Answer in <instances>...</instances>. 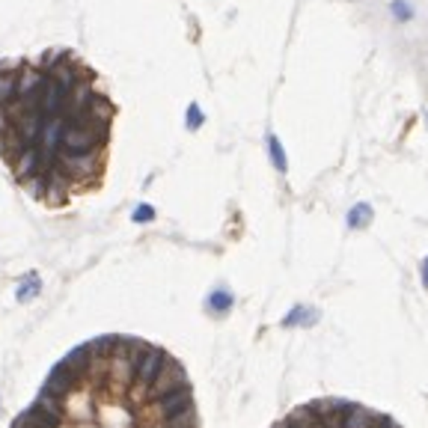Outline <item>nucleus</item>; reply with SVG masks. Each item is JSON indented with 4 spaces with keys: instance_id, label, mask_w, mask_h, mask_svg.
Segmentation results:
<instances>
[{
    "instance_id": "12",
    "label": "nucleus",
    "mask_w": 428,
    "mask_h": 428,
    "mask_svg": "<svg viewBox=\"0 0 428 428\" xmlns=\"http://www.w3.org/2000/svg\"><path fill=\"white\" fill-rule=\"evenodd\" d=\"M93 351H95V357H116V351H119V336H113V333H107V336H98V339H93Z\"/></svg>"
},
{
    "instance_id": "5",
    "label": "nucleus",
    "mask_w": 428,
    "mask_h": 428,
    "mask_svg": "<svg viewBox=\"0 0 428 428\" xmlns=\"http://www.w3.org/2000/svg\"><path fill=\"white\" fill-rule=\"evenodd\" d=\"M24 62H0V110L18 98V72Z\"/></svg>"
},
{
    "instance_id": "14",
    "label": "nucleus",
    "mask_w": 428,
    "mask_h": 428,
    "mask_svg": "<svg viewBox=\"0 0 428 428\" xmlns=\"http://www.w3.org/2000/svg\"><path fill=\"white\" fill-rule=\"evenodd\" d=\"M163 428H196V410H185V413H175V417L163 420Z\"/></svg>"
},
{
    "instance_id": "18",
    "label": "nucleus",
    "mask_w": 428,
    "mask_h": 428,
    "mask_svg": "<svg viewBox=\"0 0 428 428\" xmlns=\"http://www.w3.org/2000/svg\"><path fill=\"white\" fill-rule=\"evenodd\" d=\"M6 125H9V119L4 116V110H0V134H4V131H6Z\"/></svg>"
},
{
    "instance_id": "16",
    "label": "nucleus",
    "mask_w": 428,
    "mask_h": 428,
    "mask_svg": "<svg viewBox=\"0 0 428 428\" xmlns=\"http://www.w3.org/2000/svg\"><path fill=\"white\" fill-rule=\"evenodd\" d=\"M131 220H134V223H152V220H155V208L149 206V203H140V206L134 208Z\"/></svg>"
},
{
    "instance_id": "6",
    "label": "nucleus",
    "mask_w": 428,
    "mask_h": 428,
    "mask_svg": "<svg viewBox=\"0 0 428 428\" xmlns=\"http://www.w3.org/2000/svg\"><path fill=\"white\" fill-rule=\"evenodd\" d=\"M321 319V312L319 309H312L309 304H295L292 309L283 316V327H312V324H319Z\"/></svg>"
},
{
    "instance_id": "7",
    "label": "nucleus",
    "mask_w": 428,
    "mask_h": 428,
    "mask_svg": "<svg viewBox=\"0 0 428 428\" xmlns=\"http://www.w3.org/2000/svg\"><path fill=\"white\" fill-rule=\"evenodd\" d=\"M232 307H235V295L226 286L211 288L208 297H206V309L211 312V316H226V312H229Z\"/></svg>"
},
{
    "instance_id": "1",
    "label": "nucleus",
    "mask_w": 428,
    "mask_h": 428,
    "mask_svg": "<svg viewBox=\"0 0 428 428\" xmlns=\"http://www.w3.org/2000/svg\"><path fill=\"white\" fill-rule=\"evenodd\" d=\"M167 360H170L167 351H163V348H155V345H149V348L143 351V354L131 363V366H134V384L146 393V389L155 384V377L163 372V366H167Z\"/></svg>"
},
{
    "instance_id": "11",
    "label": "nucleus",
    "mask_w": 428,
    "mask_h": 428,
    "mask_svg": "<svg viewBox=\"0 0 428 428\" xmlns=\"http://www.w3.org/2000/svg\"><path fill=\"white\" fill-rule=\"evenodd\" d=\"M42 292V280H39V274H30V276H24V280L18 283L15 288V297H18V304H24V300H30Z\"/></svg>"
},
{
    "instance_id": "17",
    "label": "nucleus",
    "mask_w": 428,
    "mask_h": 428,
    "mask_svg": "<svg viewBox=\"0 0 428 428\" xmlns=\"http://www.w3.org/2000/svg\"><path fill=\"white\" fill-rule=\"evenodd\" d=\"M420 280H422V286L428 288V256L422 259V265H420Z\"/></svg>"
},
{
    "instance_id": "3",
    "label": "nucleus",
    "mask_w": 428,
    "mask_h": 428,
    "mask_svg": "<svg viewBox=\"0 0 428 428\" xmlns=\"http://www.w3.org/2000/svg\"><path fill=\"white\" fill-rule=\"evenodd\" d=\"M78 381H81V375L74 372L66 360H60L57 366L51 369V375H48V381H45V387H42V393L45 396H54V399H66L74 387H78Z\"/></svg>"
},
{
    "instance_id": "8",
    "label": "nucleus",
    "mask_w": 428,
    "mask_h": 428,
    "mask_svg": "<svg viewBox=\"0 0 428 428\" xmlns=\"http://www.w3.org/2000/svg\"><path fill=\"white\" fill-rule=\"evenodd\" d=\"M62 360H66V363H69V366H72L74 372H78V375L83 377L86 372H90V369H93V360H95V351H93V345H78V348H72V351H69V354H66V357H62Z\"/></svg>"
},
{
    "instance_id": "20",
    "label": "nucleus",
    "mask_w": 428,
    "mask_h": 428,
    "mask_svg": "<svg viewBox=\"0 0 428 428\" xmlns=\"http://www.w3.org/2000/svg\"><path fill=\"white\" fill-rule=\"evenodd\" d=\"M422 119H425V128H428V110H425V113H422Z\"/></svg>"
},
{
    "instance_id": "10",
    "label": "nucleus",
    "mask_w": 428,
    "mask_h": 428,
    "mask_svg": "<svg viewBox=\"0 0 428 428\" xmlns=\"http://www.w3.org/2000/svg\"><path fill=\"white\" fill-rule=\"evenodd\" d=\"M372 214H375V208L369 206V203H357L354 208L348 211V218H345V223H348V229H363V226H369V220H372Z\"/></svg>"
},
{
    "instance_id": "13",
    "label": "nucleus",
    "mask_w": 428,
    "mask_h": 428,
    "mask_svg": "<svg viewBox=\"0 0 428 428\" xmlns=\"http://www.w3.org/2000/svg\"><path fill=\"white\" fill-rule=\"evenodd\" d=\"M389 15H393L399 24H408L417 18V9H413L408 0H389Z\"/></svg>"
},
{
    "instance_id": "15",
    "label": "nucleus",
    "mask_w": 428,
    "mask_h": 428,
    "mask_svg": "<svg viewBox=\"0 0 428 428\" xmlns=\"http://www.w3.org/2000/svg\"><path fill=\"white\" fill-rule=\"evenodd\" d=\"M203 122H206L203 107H199L196 102H194V105H187V113H185V125H187V131H199V128H203Z\"/></svg>"
},
{
    "instance_id": "4",
    "label": "nucleus",
    "mask_w": 428,
    "mask_h": 428,
    "mask_svg": "<svg viewBox=\"0 0 428 428\" xmlns=\"http://www.w3.org/2000/svg\"><path fill=\"white\" fill-rule=\"evenodd\" d=\"M152 405H155V413L161 420H170V417H175V413H185V410L194 408V389L182 387V389H175V393H167L163 399L152 401Z\"/></svg>"
},
{
    "instance_id": "19",
    "label": "nucleus",
    "mask_w": 428,
    "mask_h": 428,
    "mask_svg": "<svg viewBox=\"0 0 428 428\" xmlns=\"http://www.w3.org/2000/svg\"><path fill=\"white\" fill-rule=\"evenodd\" d=\"M271 428H292V422H288V420H280V422H274Z\"/></svg>"
},
{
    "instance_id": "2",
    "label": "nucleus",
    "mask_w": 428,
    "mask_h": 428,
    "mask_svg": "<svg viewBox=\"0 0 428 428\" xmlns=\"http://www.w3.org/2000/svg\"><path fill=\"white\" fill-rule=\"evenodd\" d=\"M182 387H191V384H187V375H185V369L179 366V363L170 357L167 366H163V372L155 377V384L146 389V399L158 401V399H163L167 393H175V389H182Z\"/></svg>"
},
{
    "instance_id": "9",
    "label": "nucleus",
    "mask_w": 428,
    "mask_h": 428,
    "mask_svg": "<svg viewBox=\"0 0 428 428\" xmlns=\"http://www.w3.org/2000/svg\"><path fill=\"white\" fill-rule=\"evenodd\" d=\"M265 143H268V155H271L274 170H276V173H288V158H286V149H283V143H280V137L271 131V134L265 137Z\"/></svg>"
}]
</instances>
